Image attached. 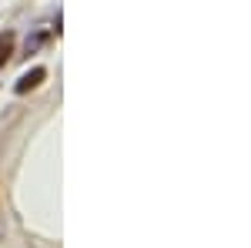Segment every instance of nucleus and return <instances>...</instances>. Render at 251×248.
<instances>
[{"label": "nucleus", "mask_w": 251, "mask_h": 248, "mask_svg": "<svg viewBox=\"0 0 251 248\" xmlns=\"http://www.w3.org/2000/svg\"><path fill=\"white\" fill-rule=\"evenodd\" d=\"M40 81H44V71H40V67H37V71H27V74L20 77L17 91H20V94H24V91H30V87H37Z\"/></svg>", "instance_id": "1"}, {"label": "nucleus", "mask_w": 251, "mask_h": 248, "mask_svg": "<svg viewBox=\"0 0 251 248\" xmlns=\"http://www.w3.org/2000/svg\"><path fill=\"white\" fill-rule=\"evenodd\" d=\"M10 54H14V34H0V67L10 60Z\"/></svg>", "instance_id": "2"}]
</instances>
